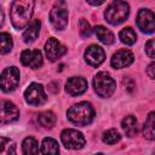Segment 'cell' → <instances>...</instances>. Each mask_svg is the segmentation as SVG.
<instances>
[{
  "instance_id": "23",
  "label": "cell",
  "mask_w": 155,
  "mask_h": 155,
  "mask_svg": "<svg viewBox=\"0 0 155 155\" xmlns=\"http://www.w3.org/2000/svg\"><path fill=\"white\" fill-rule=\"evenodd\" d=\"M22 151H23V154H38L39 153L38 142L33 137H27L23 140Z\"/></svg>"
},
{
  "instance_id": "7",
  "label": "cell",
  "mask_w": 155,
  "mask_h": 155,
  "mask_svg": "<svg viewBox=\"0 0 155 155\" xmlns=\"http://www.w3.org/2000/svg\"><path fill=\"white\" fill-rule=\"evenodd\" d=\"M61 138L64 147L69 149H81L85 145V138L82 133L73 128L64 130L61 134Z\"/></svg>"
},
{
  "instance_id": "22",
  "label": "cell",
  "mask_w": 155,
  "mask_h": 155,
  "mask_svg": "<svg viewBox=\"0 0 155 155\" xmlns=\"http://www.w3.org/2000/svg\"><path fill=\"white\" fill-rule=\"evenodd\" d=\"M119 38L120 40L126 44V45H133L137 40V35L134 33V30L131 28V27H127V28H124L120 33H119Z\"/></svg>"
},
{
  "instance_id": "27",
  "label": "cell",
  "mask_w": 155,
  "mask_h": 155,
  "mask_svg": "<svg viewBox=\"0 0 155 155\" xmlns=\"http://www.w3.org/2000/svg\"><path fill=\"white\" fill-rule=\"evenodd\" d=\"M145 52L150 58H155V39H151L145 44Z\"/></svg>"
},
{
  "instance_id": "11",
  "label": "cell",
  "mask_w": 155,
  "mask_h": 155,
  "mask_svg": "<svg viewBox=\"0 0 155 155\" xmlns=\"http://www.w3.org/2000/svg\"><path fill=\"white\" fill-rule=\"evenodd\" d=\"M21 62L25 67L36 69L42 65V54L39 50H24L21 54Z\"/></svg>"
},
{
  "instance_id": "13",
  "label": "cell",
  "mask_w": 155,
  "mask_h": 155,
  "mask_svg": "<svg viewBox=\"0 0 155 155\" xmlns=\"http://www.w3.org/2000/svg\"><path fill=\"white\" fill-rule=\"evenodd\" d=\"M133 53L128 50H119L111 58L110 63L111 67L115 69H121V68H126L128 65L132 64L133 62Z\"/></svg>"
},
{
  "instance_id": "28",
  "label": "cell",
  "mask_w": 155,
  "mask_h": 155,
  "mask_svg": "<svg viewBox=\"0 0 155 155\" xmlns=\"http://www.w3.org/2000/svg\"><path fill=\"white\" fill-rule=\"evenodd\" d=\"M147 74L150 79H155V63H150L147 68Z\"/></svg>"
},
{
  "instance_id": "6",
  "label": "cell",
  "mask_w": 155,
  "mask_h": 155,
  "mask_svg": "<svg viewBox=\"0 0 155 155\" xmlns=\"http://www.w3.org/2000/svg\"><path fill=\"white\" fill-rule=\"evenodd\" d=\"M19 84V71L16 67H8L1 73V90L4 92L13 91Z\"/></svg>"
},
{
  "instance_id": "12",
  "label": "cell",
  "mask_w": 155,
  "mask_h": 155,
  "mask_svg": "<svg viewBox=\"0 0 155 155\" xmlns=\"http://www.w3.org/2000/svg\"><path fill=\"white\" fill-rule=\"evenodd\" d=\"M105 53L102 47L97 45H91L85 51V59L86 62L92 67H98L104 62Z\"/></svg>"
},
{
  "instance_id": "19",
  "label": "cell",
  "mask_w": 155,
  "mask_h": 155,
  "mask_svg": "<svg viewBox=\"0 0 155 155\" xmlns=\"http://www.w3.org/2000/svg\"><path fill=\"white\" fill-rule=\"evenodd\" d=\"M94 33H96L97 38L99 39V41L105 44V45H111L115 41V38H114L113 33L109 29L104 28L103 25H97L94 28Z\"/></svg>"
},
{
  "instance_id": "2",
  "label": "cell",
  "mask_w": 155,
  "mask_h": 155,
  "mask_svg": "<svg viewBox=\"0 0 155 155\" xmlns=\"http://www.w3.org/2000/svg\"><path fill=\"white\" fill-rule=\"evenodd\" d=\"M94 116V110L92 105L87 102H80L68 110V119L78 125V126H86L88 125Z\"/></svg>"
},
{
  "instance_id": "10",
  "label": "cell",
  "mask_w": 155,
  "mask_h": 155,
  "mask_svg": "<svg viewBox=\"0 0 155 155\" xmlns=\"http://www.w3.org/2000/svg\"><path fill=\"white\" fill-rule=\"evenodd\" d=\"M65 52H67V48L54 38H50L45 44V53L51 62L59 59Z\"/></svg>"
},
{
  "instance_id": "3",
  "label": "cell",
  "mask_w": 155,
  "mask_h": 155,
  "mask_svg": "<svg viewBox=\"0 0 155 155\" xmlns=\"http://www.w3.org/2000/svg\"><path fill=\"white\" fill-rule=\"evenodd\" d=\"M130 13L128 4L122 0H113V2L105 10V19L113 25H117L126 21Z\"/></svg>"
},
{
  "instance_id": "18",
  "label": "cell",
  "mask_w": 155,
  "mask_h": 155,
  "mask_svg": "<svg viewBox=\"0 0 155 155\" xmlns=\"http://www.w3.org/2000/svg\"><path fill=\"white\" fill-rule=\"evenodd\" d=\"M40 25H41L40 21H39V19H34V21L27 27V29L24 30V33H23V40H24L25 42H33V41L38 38V35H39Z\"/></svg>"
},
{
  "instance_id": "16",
  "label": "cell",
  "mask_w": 155,
  "mask_h": 155,
  "mask_svg": "<svg viewBox=\"0 0 155 155\" xmlns=\"http://www.w3.org/2000/svg\"><path fill=\"white\" fill-rule=\"evenodd\" d=\"M121 126H122V130L125 131L126 136H128V137L137 136V133H138V121L133 115L126 116L122 120Z\"/></svg>"
},
{
  "instance_id": "9",
  "label": "cell",
  "mask_w": 155,
  "mask_h": 155,
  "mask_svg": "<svg viewBox=\"0 0 155 155\" xmlns=\"http://www.w3.org/2000/svg\"><path fill=\"white\" fill-rule=\"evenodd\" d=\"M137 25L144 33H153L155 31V13L150 10H139L137 15Z\"/></svg>"
},
{
  "instance_id": "4",
  "label": "cell",
  "mask_w": 155,
  "mask_h": 155,
  "mask_svg": "<svg viewBox=\"0 0 155 155\" xmlns=\"http://www.w3.org/2000/svg\"><path fill=\"white\" fill-rule=\"evenodd\" d=\"M93 86H94L97 94L104 98L110 97L115 92V88H116L115 80L107 71H101L94 76Z\"/></svg>"
},
{
  "instance_id": "26",
  "label": "cell",
  "mask_w": 155,
  "mask_h": 155,
  "mask_svg": "<svg viewBox=\"0 0 155 155\" xmlns=\"http://www.w3.org/2000/svg\"><path fill=\"white\" fill-rule=\"evenodd\" d=\"M79 27H80V34H81V36L87 38V36L91 35V33H92L91 25H90V23H88L85 18H81V19H80V22H79Z\"/></svg>"
},
{
  "instance_id": "5",
  "label": "cell",
  "mask_w": 155,
  "mask_h": 155,
  "mask_svg": "<svg viewBox=\"0 0 155 155\" xmlns=\"http://www.w3.org/2000/svg\"><path fill=\"white\" fill-rule=\"evenodd\" d=\"M50 21L56 29H64L68 24V10L65 2L58 0L50 12Z\"/></svg>"
},
{
  "instance_id": "8",
  "label": "cell",
  "mask_w": 155,
  "mask_h": 155,
  "mask_svg": "<svg viewBox=\"0 0 155 155\" xmlns=\"http://www.w3.org/2000/svg\"><path fill=\"white\" fill-rule=\"evenodd\" d=\"M24 98L30 105H41L46 102V94L44 87L39 84H30L24 92Z\"/></svg>"
},
{
  "instance_id": "1",
  "label": "cell",
  "mask_w": 155,
  "mask_h": 155,
  "mask_svg": "<svg viewBox=\"0 0 155 155\" xmlns=\"http://www.w3.org/2000/svg\"><path fill=\"white\" fill-rule=\"evenodd\" d=\"M34 0H15L11 6V22L16 29H23L33 15Z\"/></svg>"
},
{
  "instance_id": "20",
  "label": "cell",
  "mask_w": 155,
  "mask_h": 155,
  "mask_svg": "<svg viewBox=\"0 0 155 155\" xmlns=\"http://www.w3.org/2000/svg\"><path fill=\"white\" fill-rule=\"evenodd\" d=\"M38 122L46 128H51L56 124V116L52 111H44L38 115Z\"/></svg>"
},
{
  "instance_id": "29",
  "label": "cell",
  "mask_w": 155,
  "mask_h": 155,
  "mask_svg": "<svg viewBox=\"0 0 155 155\" xmlns=\"http://www.w3.org/2000/svg\"><path fill=\"white\" fill-rule=\"evenodd\" d=\"M104 1H105V0H87V2L91 4V5H93V6H99V5H102Z\"/></svg>"
},
{
  "instance_id": "21",
  "label": "cell",
  "mask_w": 155,
  "mask_h": 155,
  "mask_svg": "<svg viewBox=\"0 0 155 155\" xmlns=\"http://www.w3.org/2000/svg\"><path fill=\"white\" fill-rule=\"evenodd\" d=\"M40 153H42V154H58L59 153L58 143L52 138H45L42 140Z\"/></svg>"
},
{
  "instance_id": "25",
  "label": "cell",
  "mask_w": 155,
  "mask_h": 155,
  "mask_svg": "<svg viewBox=\"0 0 155 155\" xmlns=\"http://www.w3.org/2000/svg\"><path fill=\"white\" fill-rule=\"evenodd\" d=\"M0 42H1V53L5 54L11 51L12 48V39L11 35L7 33H1L0 34Z\"/></svg>"
},
{
  "instance_id": "15",
  "label": "cell",
  "mask_w": 155,
  "mask_h": 155,
  "mask_svg": "<svg viewBox=\"0 0 155 155\" xmlns=\"http://www.w3.org/2000/svg\"><path fill=\"white\" fill-rule=\"evenodd\" d=\"M19 116V110L17 109V107L11 103L10 101H1V122L6 124V122H11L17 120Z\"/></svg>"
},
{
  "instance_id": "14",
  "label": "cell",
  "mask_w": 155,
  "mask_h": 155,
  "mask_svg": "<svg viewBox=\"0 0 155 155\" xmlns=\"http://www.w3.org/2000/svg\"><path fill=\"white\" fill-rule=\"evenodd\" d=\"M86 90H87V81H86L84 78L74 76V78H70V79L67 81L65 91H67L70 96H79V94H82Z\"/></svg>"
},
{
  "instance_id": "24",
  "label": "cell",
  "mask_w": 155,
  "mask_h": 155,
  "mask_svg": "<svg viewBox=\"0 0 155 155\" xmlns=\"http://www.w3.org/2000/svg\"><path fill=\"white\" fill-rule=\"evenodd\" d=\"M121 136L115 128H109L103 133V142L107 144H115L120 140Z\"/></svg>"
},
{
  "instance_id": "17",
  "label": "cell",
  "mask_w": 155,
  "mask_h": 155,
  "mask_svg": "<svg viewBox=\"0 0 155 155\" xmlns=\"http://www.w3.org/2000/svg\"><path fill=\"white\" fill-rule=\"evenodd\" d=\"M143 136L145 139L154 140L155 139V111H151L143 125Z\"/></svg>"
}]
</instances>
